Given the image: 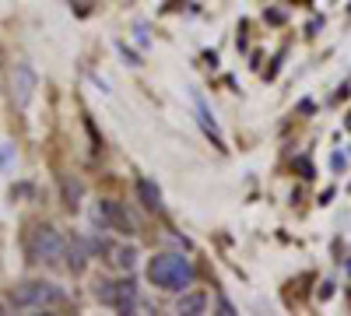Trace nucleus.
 <instances>
[{"mask_svg":"<svg viewBox=\"0 0 351 316\" xmlns=\"http://www.w3.org/2000/svg\"><path fill=\"white\" fill-rule=\"evenodd\" d=\"M148 278L162 292H186L193 284V264L183 253H158L148 264Z\"/></svg>","mask_w":351,"mask_h":316,"instance_id":"f257e3e1","label":"nucleus"},{"mask_svg":"<svg viewBox=\"0 0 351 316\" xmlns=\"http://www.w3.org/2000/svg\"><path fill=\"white\" fill-rule=\"evenodd\" d=\"M60 302H64V289L53 281H21L11 292L14 309H46V306H60Z\"/></svg>","mask_w":351,"mask_h":316,"instance_id":"f03ea898","label":"nucleus"},{"mask_svg":"<svg viewBox=\"0 0 351 316\" xmlns=\"http://www.w3.org/2000/svg\"><path fill=\"white\" fill-rule=\"evenodd\" d=\"M28 256L43 264H56L64 256V236L53 225H36V232L28 236Z\"/></svg>","mask_w":351,"mask_h":316,"instance_id":"7ed1b4c3","label":"nucleus"},{"mask_svg":"<svg viewBox=\"0 0 351 316\" xmlns=\"http://www.w3.org/2000/svg\"><path fill=\"white\" fill-rule=\"evenodd\" d=\"M95 299L102 306H112L120 313H130L137 306V281L134 278H123V281H102L95 289Z\"/></svg>","mask_w":351,"mask_h":316,"instance_id":"20e7f679","label":"nucleus"},{"mask_svg":"<svg viewBox=\"0 0 351 316\" xmlns=\"http://www.w3.org/2000/svg\"><path fill=\"white\" fill-rule=\"evenodd\" d=\"M36 88H39V77H36L32 64H25V60L14 64V71H11V99H14V106L25 109L28 102H32Z\"/></svg>","mask_w":351,"mask_h":316,"instance_id":"39448f33","label":"nucleus"},{"mask_svg":"<svg viewBox=\"0 0 351 316\" xmlns=\"http://www.w3.org/2000/svg\"><path fill=\"white\" fill-rule=\"evenodd\" d=\"M95 221H102L106 228H116V232H123V236H134L137 232L130 211L123 204H116V200H102L99 211H95Z\"/></svg>","mask_w":351,"mask_h":316,"instance_id":"423d86ee","label":"nucleus"},{"mask_svg":"<svg viewBox=\"0 0 351 316\" xmlns=\"http://www.w3.org/2000/svg\"><path fill=\"white\" fill-rule=\"evenodd\" d=\"M193 109H197V120H200V127H204V134L211 137V145L218 148V151H225V137H221V130H218V123H215V117H211V109H208V102H204L197 92H193Z\"/></svg>","mask_w":351,"mask_h":316,"instance_id":"0eeeda50","label":"nucleus"},{"mask_svg":"<svg viewBox=\"0 0 351 316\" xmlns=\"http://www.w3.org/2000/svg\"><path fill=\"white\" fill-rule=\"evenodd\" d=\"M64 256H67V267H71V274H81L84 267H88V250H84V243L77 239V236H71V239H64Z\"/></svg>","mask_w":351,"mask_h":316,"instance_id":"6e6552de","label":"nucleus"},{"mask_svg":"<svg viewBox=\"0 0 351 316\" xmlns=\"http://www.w3.org/2000/svg\"><path fill=\"white\" fill-rule=\"evenodd\" d=\"M137 193H141V200H144V208H152V211L162 208V193H158V186H155L152 180H137Z\"/></svg>","mask_w":351,"mask_h":316,"instance_id":"1a4fd4ad","label":"nucleus"},{"mask_svg":"<svg viewBox=\"0 0 351 316\" xmlns=\"http://www.w3.org/2000/svg\"><path fill=\"white\" fill-rule=\"evenodd\" d=\"M109 260L120 267V271H134V264H137V250H134V246H116Z\"/></svg>","mask_w":351,"mask_h":316,"instance_id":"9d476101","label":"nucleus"},{"mask_svg":"<svg viewBox=\"0 0 351 316\" xmlns=\"http://www.w3.org/2000/svg\"><path fill=\"white\" fill-rule=\"evenodd\" d=\"M81 193H84V186H81V180H64V204L74 211L77 204H81Z\"/></svg>","mask_w":351,"mask_h":316,"instance_id":"9b49d317","label":"nucleus"},{"mask_svg":"<svg viewBox=\"0 0 351 316\" xmlns=\"http://www.w3.org/2000/svg\"><path fill=\"white\" fill-rule=\"evenodd\" d=\"M204 306H208V299H204L200 292H193V295L180 292V313H204Z\"/></svg>","mask_w":351,"mask_h":316,"instance_id":"f8f14e48","label":"nucleus"},{"mask_svg":"<svg viewBox=\"0 0 351 316\" xmlns=\"http://www.w3.org/2000/svg\"><path fill=\"white\" fill-rule=\"evenodd\" d=\"M120 53H123V56H127V60H130V64H141V60H137V53H130V49H127V46H123V42H120Z\"/></svg>","mask_w":351,"mask_h":316,"instance_id":"ddd939ff","label":"nucleus"},{"mask_svg":"<svg viewBox=\"0 0 351 316\" xmlns=\"http://www.w3.org/2000/svg\"><path fill=\"white\" fill-rule=\"evenodd\" d=\"M299 169H302V176H313V165L306 158H299Z\"/></svg>","mask_w":351,"mask_h":316,"instance_id":"4468645a","label":"nucleus"}]
</instances>
